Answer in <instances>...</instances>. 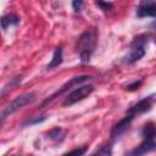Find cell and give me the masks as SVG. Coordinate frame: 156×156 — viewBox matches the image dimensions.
<instances>
[{
  "label": "cell",
  "mask_w": 156,
  "mask_h": 156,
  "mask_svg": "<svg viewBox=\"0 0 156 156\" xmlns=\"http://www.w3.org/2000/svg\"><path fill=\"white\" fill-rule=\"evenodd\" d=\"M48 135H49L50 139H52V140H55V141H58V140H61V139L63 138V132H62V129H61L60 127H56V128L49 130Z\"/></svg>",
  "instance_id": "obj_13"
},
{
  "label": "cell",
  "mask_w": 156,
  "mask_h": 156,
  "mask_svg": "<svg viewBox=\"0 0 156 156\" xmlns=\"http://www.w3.org/2000/svg\"><path fill=\"white\" fill-rule=\"evenodd\" d=\"M45 121V117L41 116V117H34V118H30V119H27L22 123V127H28V126H33V124H38V123H41Z\"/></svg>",
  "instance_id": "obj_14"
},
{
  "label": "cell",
  "mask_w": 156,
  "mask_h": 156,
  "mask_svg": "<svg viewBox=\"0 0 156 156\" xmlns=\"http://www.w3.org/2000/svg\"><path fill=\"white\" fill-rule=\"evenodd\" d=\"M152 104H154V95H151V96H149V98H144V99L139 100L138 102H135L134 105H132V106L128 108L127 113L135 117L136 115H141V113L149 111V110L151 108Z\"/></svg>",
  "instance_id": "obj_6"
},
{
  "label": "cell",
  "mask_w": 156,
  "mask_h": 156,
  "mask_svg": "<svg viewBox=\"0 0 156 156\" xmlns=\"http://www.w3.org/2000/svg\"><path fill=\"white\" fill-rule=\"evenodd\" d=\"M133 119H134V116L127 113V116H126L123 119H121L118 123H116V124L112 127V129H111V139H112V140H116V139H118L122 134H124V133L129 129V127H130Z\"/></svg>",
  "instance_id": "obj_7"
},
{
  "label": "cell",
  "mask_w": 156,
  "mask_h": 156,
  "mask_svg": "<svg viewBox=\"0 0 156 156\" xmlns=\"http://www.w3.org/2000/svg\"><path fill=\"white\" fill-rule=\"evenodd\" d=\"M89 79H91V77L90 76H87V74H83V76H76V77H73V78H71L69 80H67L58 90H56L50 98H48V99H45L41 104H40V108L41 107H44V106H46L48 104H50L52 100H55L57 96H60V95H62L63 93H66L67 90H69L72 87H74V85H78V84H80V83H83V82H85V80H89Z\"/></svg>",
  "instance_id": "obj_5"
},
{
  "label": "cell",
  "mask_w": 156,
  "mask_h": 156,
  "mask_svg": "<svg viewBox=\"0 0 156 156\" xmlns=\"http://www.w3.org/2000/svg\"><path fill=\"white\" fill-rule=\"evenodd\" d=\"M143 84V80L141 79H139V80H135V82H133L132 84H129V85H127V90H136V89H139V87Z\"/></svg>",
  "instance_id": "obj_19"
},
{
  "label": "cell",
  "mask_w": 156,
  "mask_h": 156,
  "mask_svg": "<svg viewBox=\"0 0 156 156\" xmlns=\"http://www.w3.org/2000/svg\"><path fill=\"white\" fill-rule=\"evenodd\" d=\"M136 16L143 17H155L156 16V4L155 0H140L136 9Z\"/></svg>",
  "instance_id": "obj_8"
},
{
  "label": "cell",
  "mask_w": 156,
  "mask_h": 156,
  "mask_svg": "<svg viewBox=\"0 0 156 156\" xmlns=\"http://www.w3.org/2000/svg\"><path fill=\"white\" fill-rule=\"evenodd\" d=\"M95 90L94 85L93 84H84V85H80L78 88H76L73 91H71L63 100L62 105L63 106H71L83 99H85L87 96H89L93 91Z\"/></svg>",
  "instance_id": "obj_4"
},
{
  "label": "cell",
  "mask_w": 156,
  "mask_h": 156,
  "mask_svg": "<svg viewBox=\"0 0 156 156\" xmlns=\"http://www.w3.org/2000/svg\"><path fill=\"white\" fill-rule=\"evenodd\" d=\"M22 80V76H16V77H13V78H11L10 79V82L6 84V85H4L2 88H0V100L15 87V85H17Z\"/></svg>",
  "instance_id": "obj_12"
},
{
  "label": "cell",
  "mask_w": 156,
  "mask_h": 156,
  "mask_svg": "<svg viewBox=\"0 0 156 156\" xmlns=\"http://www.w3.org/2000/svg\"><path fill=\"white\" fill-rule=\"evenodd\" d=\"M0 23H1V27L2 29H6L9 28L10 26H16L20 23V17L13 15V13H9V15H5L0 18Z\"/></svg>",
  "instance_id": "obj_11"
},
{
  "label": "cell",
  "mask_w": 156,
  "mask_h": 156,
  "mask_svg": "<svg viewBox=\"0 0 156 156\" xmlns=\"http://www.w3.org/2000/svg\"><path fill=\"white\" fill-rule=\"evenodd\" d=\"M96 5H98L101 10H104V11H108V10H111V9L113 7V5H112L111 2H107V1H104V0H98V1H96Z\"/></svg>",
  "instance_id": "obj_16"
},
{
  "label": "cell",
  "mask_w": 156,
  "mask_h": 156,
  "mask_svg": "<svg viewBox=\"0 0 156 156\" xmlns=\"http://www.w3.org/2000/svg\"><path fill=\"white\" fill-rule=\"evenodd\" d=\"M147 40H149V37L146 34H141V35L135 37L130 44V50H129L128 55L126 56V62L134 63V62L141 60L146 52L145 46L147 44Z\"/></svg>",
  "instance_id": "obj_3"
},
{
  "label": "cell",
  "mask_w": 156,
  "mask_h": 156,
  "mask_svg": "<svg viewBox=\"0 0 156 156\" xmlns=\"http://www.w3.org/2000/svg\"><path fill=\"white\" fill-rule=\"evenodd\" d=\"M83 4H84V0H73V1H72V7H73V10H74L76 12H78V11L82 10Z\"/></svg>",
  "instance_id": "obj_18"
},
{
  "label": "cell",
  "mask_w": 156,
  "mask_h": 156,
  "mask_svg": "<svg viewBox=\"0 0 156 156\" xmlns=\"http://www.w3.org/2000/svg\"><path fill=\"white\" fill-rule=\"evenodd\" d=\"M94 154H98V155H105V156H107V155H111L112 154V146L108 144V145H104V146H101L99 150H96Z\"/></svg>",
  "instance_id": "obj_15"
},
{
  "label": "cell",
  "mask_w": 156,
  "mask_h": 156,
  "mask_svg": "<svg viewBox=\"0 0 156 156\" xmlns=\"http://www.w3.org/2000/svg\"><path fill=\"white\" fill-rule=\"evenodd\" d=\"M87 150H88V146H83V147H78V149L71 150L67 154H69V155H83V154L87 152Z\"/></svg>",
  "instance_id": "obj_17"
},
{
  "label": "cell",
  "mask_w": 156,
  "mask_h": 156,
  "mask_svg": "<svg viewBox=\"0 0 156 156\" xmlns=\"http://www.w3.org/2000/svg\"><path fill=\"white\" fill-rule=\"evenodd\" d=\"M143 141L139 146H136L130 154L132 155H145L147 152H151L156 147V141L155 136H143Z\"/></svg>",
  "instance_id": "obj_9"
},
{
  "label": "cell",
  "mask_w": 156,
  "mask_h": 156,
  "mask_svg": "<svg viewBox=\"0 0 156 156\" xmlns=\"http://www.w3.org/2000/svg\"><path fill=\"white\" fill-rule=\"evenodd\" d=\"M98 43V30L96 28H90L84 30L77 40V51L79 54L80 61L87 63L90 61V57L94 52V49Z\"/></svg>",
  "instance_id": "obj_1"
},
{
  "label": "cell",
  "mask_w": 156,
  "mask_h": 156,
  "mask_svg": "<svg viewBox=\"0 0 156 156\" xmlns=\"http://www.w3.org/2000/svg\"><path fill=\"white\" fill-rule=\"evenodd\" d=\"M37 98V93L35 91H29V93H24L17 98H15L11 102H9L4 108L2 111L0 112V121H2L4 118L9 117L10 115L17 112L18 110H21L22 107H24L26 105H29L32 104Z\"/></svg>",
  "instance_id": "obj_2"
},
{
  "label": "cell",
  "mask_w": 156,
  "mask_h": 156,
  "mask_svg": "<svg viewBox=\"0 0 156 156\" xmlns=\"http://www.w3.org/2000/svg\"><path fill=\"white\" fill-rule=\"evenodd\" d=\"M0 127H1V121H0Z\"/></svg>",
  "instance_id": "obj_20"
},
{
  "label": "cell",
  "mask_w": 156,
  "mask_h": 156,
  "mask_svg": "<svg viewBox=\"0 0 156 156\" xmlns=\"http://www.w3.org/2000/svg\"><path fill=\"white\" fill-rule=\"evenodd\" d=\"M63 61V56H62V46H57L54 51V55H52V58L51 61L49 62V65L46 66L48 69H52V68H56L58 67Z\"/></svg>",
  "instance_id": "obj_10"
}]
</instances>
